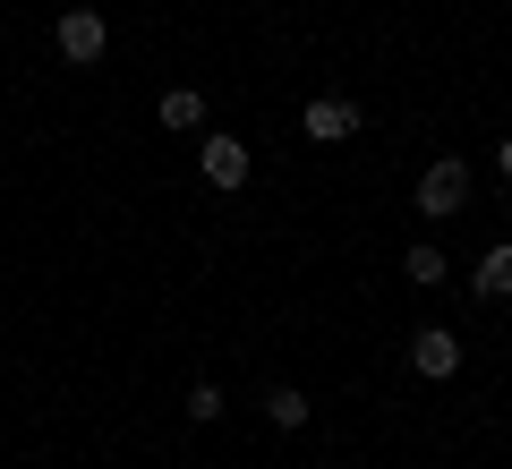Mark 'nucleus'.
I'll return each mask as SVG.
<instances>
[{
  "label": "nucleus",
  "instance_id": "423d86ee",
  "mask_svg": "<svg viewBox=\"0 0 512 469\" xmlns=\"http://www.w3.org/2000/svg\"><path fill=\"white\" fill-rule=\"evenodd\" d=\"M470 299H478V307L512 299V239H487V256L470 265Z\"/></svg>",
  "mask_w": 512,
  "mask_h": 469
},
{
  "label": "nucleus",
  "instance_id": "9d476101",
  "mask_svg": "<svg viewBox=\"0 0 512 469\" xmlns=\"http://www.w3.org/2000/svg\"><path fill=\"white\" fill-rule=\"evenodd\" d=\"M180 410L197 418V427H214V418H222V384H188V401H180Z\"/></svg>",
  "mask_w": 512,
  "mask_h": 469
},
{
  "label": "nucleus",
  "instance_id": "f257e3e1",
  "mask_svg": "<svg viewBox=\"0 0 512 469\" xmlns=\"http://www.w3.org/2000/svg\"><path fill=\"white\" fill-rule=\"evenodd\" d=\"M419 214H427V222L470 214V163H461V154H436V163L419 171Z\"/></svg>",
  "mask_w": 512,
  "mask_h": 469
},
{
  "label": "nucleus",
  "instance_id": "20e7f679",
  "mask_svg": "<svg viewBox=\"0 0 512 469\" xmlns=\"http://www.w3.org/2000/svg\"><path fill=\"white\" fill-rule=\"evenodd\" d=\"M410 367H419L427 384L461 376V333H444V325H419V333H410Z\"/></svg>",
  "mask_w": 512,
  "mask_h": 469
},
{
  "label": "nucleus",
  "instance_id": "1a4fd4ad",
  "mask_svg": "<svg viewBox=\"0 0 512 469\" xmlns=\"http://www.w3.org/2000/svg\"><path fill=\"white\" fill-rule=\"evenodd\" d=\"M265 418H274L282 435H299L308 427V393H299V384H274V393H265Z\"/></svg>",
  "mask_w": 512,
  "mask_h": 469
},
{
  "label": "nucleus",
  "instance_id": "7ed1b4c3",
  "mask_svg": "<svg viewBox=\"0 0 512 469\" xmlns=\"http://www.w3.org/2000/svg\"><path fill=\"white\" fill-rule=\"evenodd\" d=\"M52 43H60V60H77V69H94V60L111 52V26L94 18V9H60V26H52Z\"/></svg>",
  "mask_w": 512,
  "mask_h": 469
},
{
  "label": "nucleus",
  "instance_id": "f03ea898",
  "mask_svg": "<svg viewBox=\"0 0 512 469\" xmlns=\"http://www.w3.org/2000/svg\"><path fill=\"white\" fill-rule=\"evenodd\" d=\"M197 171H205V188H248V171H256V154H248V137H205L197 145Z\"/></svg>",
  "mask_w": 512,
  "mask_h": 469
},
{
  "label": "nucleus",
  "instance_id": "6e6552de",
  "mask_svg": "<svg viewBox=\"0 0 512 469\" xmlns=\"http://www.w3.org/2000/svg\"><path fill=\"white\" fill-rule=\"evenodd\" d=\"M402 273H410V282H419V290H444V282H453V256H444L436 239H419V248L402 256Z\"/></svg>",
  "mask_w": 512,
  "mask_h": 469
},
{
  "label": "nucleus",
  "instance_id": "39448f33",
  "mask_svg": "<svg viewBox=\"0 0 512 469\" xmlns=\"http://www.w3.org/2000/svg\"><path fill=\"white\" fill-rule=\"evenodd\" d=\"M350 128H359V103H342V94H316V103L299 111V137L308 145H342Z\"/></svg>",
  "mask_w": 512,
  "mask_h": 469
},
{
  "label": "nucleus",
  "instance_id": "0eeeda50",
  "mask_svg": "<svg viewBox=\"0 0 512 469\" xmlns=\"http://www.w3.org/2000/svg\"><path fill=\"white\" fill-rule=\"evenodd\" d=\"M154 120H163L171 137H188V128H205V94L197 86H171L163 103H154Z\"/></svg>",
  "mask_w": 512,
  "mask_h": 469
}]
</instances>
